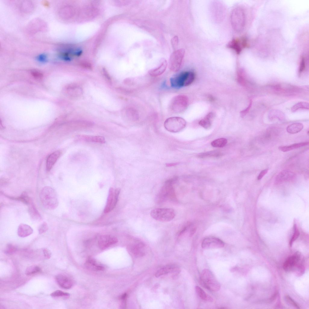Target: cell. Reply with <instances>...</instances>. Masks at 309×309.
<instances>
[{
  "label": "cell",
  "mask_w": 309,
  "mask_h": 309,
  "mask_svg": "<svg viewBox=\"0 0 309 309\" xmlns=\"http://www.w3.org/2000/svg\"><path fill=\"white\" fill-rule=\"evenodd\" d=\"M177 180L174 178L166 181L156 197V201L161 203L170 201L177 202V199L173 185Z\"/></svg>",
  "instance_id": "6da1fadb"
},
{
  "label": "cell",
  "mask_w": 309,
  "mask_h": 309,
  "mask_svg": "<svg viewBox=\"0 0 309 309\" xmlns=\"http://www.w3.org/2000/svg\"><path fill=\"white\" fill-rule=\"evenodd\" d=\"M40 198L43 205L47 209L53 210L58 206L57 193L51 187L46 186L43 188L40 193Z\"/></svg>",
  "instance_id": "7a4b0ae2"
},
{
  "label": "cell",
  "mask_w": 309,
  "mask_h": 309,
  "mask_svg": "<svg viewBox=\"0 0 309 309\" xmlns=\"http://www.w3.org/2000/svg\"><path fill=\"white\" fill-rule=\"evenodd\" d=\"M200 282L203 287L212 291H218L221 288L220 284L213 273L207 269H205L202 271Z\"/></svg>",
  "instance_id": "3957f363"
},
{
  "label": "cell",
  "mask_w": 309,
  "mask_h": 309,
  "mask_svg": "<svg viewBox=\"0 0 309 309\" xmlns=\"http://www.w3.org/2000/svg\"><path fill=\"white\" fill-rule=\"evenodd\" d=\"M195 74L192 71H184L172 77L170 80L171 86L180 88L190 85L194 81Z\"/></svg>",
  "instance_id": "277c9868"
},
{
  "label": "cell",
  "mask_w": 309,
  "mask_h": 309,
  "mask_svg": "<svg viewBox=\"0 0 309 309\" xmlns=\"http://www.w3.org/2000/svg\"><path fill=\"white\" fill-rule=\"evenodd\" d=\"M189 104L188 97L185 95H179L174 97L169 105L170 111L174 113H180L184 112Z\"/></svg>",
  "instance_id": "5b68a950"
},
{
  "label": "cell",
  "mask_w": 309,
  "mask_h": 309,
  "mask_svg": "<svg viewBox=\"0 0 309 309\" xmlns=\"http://www.w3.org/2000/svg\"><path fill=\"white\" fill-rule=\"evenodd\" d=\"M151 216L154 219L162 222H168L173 220L175 215L174 210L171 208L155 209L151 211Z\"/></svg>",
  "instance_id": "8992f818"
},
{
  "label": "cell",
  "mask_w": 309,
  "mask_h": 309,
  "mask_svg": "<svg viewBox=\"0 0 309 309\" xmlns=\"http://www.w3.org/2000/svg\"><path fill=\"white\" fill-rule=\"evenodd\" d=\"M186 125V122L183 118L179 117H172L167 119L164 121V126L168 131L173 133L179 132L183 129Z\"/></svg>",
  "instance_id": "52a82bcc"
},
{
  "label": "cell",
  "mask_w": 309,
  "mask_h": 309,
  "mask_svg": "<svg viewBox=\"0 0 309 309\" xmlns=\"http://www.w3.org/2000/svg\"><path fill=\"white\" fill-rule=\"evenodd\" d=\"M185 54V50L180 49L173 52L171 54L169 61V67L173 72L178 71L181 66Z\"/></svg>",
  "instance_id": "ba28073f"
},
{
  "label": "cell",
  "mask_w": 309,
  "mask_h": 309,
  "mask_svg": "<svg viewBox=\"0 0 309 309\" xmlns=\"http://www.w3.org/2000/svg\"><path fill=\"white\" fill-rule=\"evenodd\" d=\"M120 189L116 188L114 189L110 188L109 191L107 203L104 209L105 213H108L111 211L116 206L118 201Z\"/></svg>",
  "instance_id": "9c48e42d"
},
{
  "label": "cell",
  "mask_w": 309,
  "mask_h": 309,
  "mask_svg": "<svg viewBox=\"0 0 309 309\" xmlns=\"http://www.w3.org/2000/svg\"><path fill=\"white\" fill-rule=\"evenodd\" d=\"M248 46L247 39L244 37L233 39L227 45L228 48L234 50L237 54H239L243 49Z\"/></svg>",
  "instance_id": "30bf717a"
},
{
  "label": "cell",
  "mask_w": 309,
  "mask_h": 309,
  "mask_svg": "<svg viewBox=\"0 0 309 309\" xmlns=\"http://www.w3.org/2000/svg\"><path fill=\"white\" fill-rule=\"evenodd\" d=\"M244 14L242 10L240 9H234L233 11L231 17V22L234 29L238 30L244 26Z\"/></svg>",
  "instance_id": "8fae6325"
},
{
  "label": "cell",
  "mask_w": 309,
  "mask_h": 309,
  "mask_svg": "<svg viewBox=\"0 0 309 309\" xmlns=\"http://www.w3.org/2000/svg\"><path fill=\"white\" fill-rule=\"evenodd\" d=\"M224 242L220 239L214 237L205 238L202 243V248L205 249H217L223 247Z\"/></svg>",
  "instance_id": "7c38bea8"
},
{
  "label": "cell",
  "mask_w": 309,
  "mask_h": 309,
  "mask_svg": "<svg viewBox=\"0 0 309 309\" xmlns=\"http://www.w3.org/2000/svg\"><path fill=\"white\" fill-rule=\"evenodd\" d=\"M118 241L117 239L115 236L109 235H103L99 240V247L100 249L104 250L116 243Z\"/></svg>",
  "instance_id": "4fadbf2b"
},
{
  "label": "cell",
  "mask_w": 309,
  "mask_h": 309,
  "mask_svg": "<svg viewBox=\"0 0 309 309\" xmlns=\"http://www.w3.org/2000/svg\"><path fill=\"white\" fill-rule=\"evenodd\" d=\"M300 260V255L297 253L289 257L283 264L284 269L287 271L292 270L298 265Z\"/></svg>",
  "instance_id": "5bb4252c"
},
{
  "label": "cell",
  "mask_w": 309,
  "mask_h": 309,
  "mask_svg": "<svg viewBox=\"0 0 309 309\" xmlns=\"http://www.w3.org/2000/svg\"><path fill=\"white\" fill-rule=\"evenodd\" d=\"M55 278L58 284L62 288L69 289L73 285V283L72 280L65 275L58 274L56 276Z\"/></svg>",
  "instance_id": "9a60e30c"
},
{
  "label": "cell",
  "mask_w": 309,
  "mask_h": 309,
  "mask_svg": "<svg viewBox=\"0 0 309 309\" xmlns=\"http://www.w3.org/2000/svg\"><path fill=\"white\" fill-rule=\"evenodd\" d=\"M85 266L88 269L92 271H100L104 269L103 265L91 257H89L87 259L85 263Z\"/></svg>",
  "instance_id": "2e32d148"
},
{
  "label": "cell",
  "mask_w": 309,
  "mask_h": 309,
  "mask_svg": "<svg viewBox=\"0 0 309 309\" xmlns=\"http://www.w3.org/2000/svg\"><path fill=\"white\" fill-rule=\"evenodd\" d=\"M167 65V61L165 59L162 61L160 65L157 68L150 70L148 72L152 77H156L162 75L165 71Z\"/></svg>",
  "instance_id": "e0dca14e"
},
{
  "label": "cell",
  "mask_w": 309,
  "mask_h": 309,
  "mask_svg": "<svg viewBox=\"0 0 309 309\" xmlns=\"http://www.w3.org/2000/svg\"><path fill=\"white\" fill-rule=\"evenodd\" d=\"M61 154L59 151H56L50 154L48 157L46 161V169L49 171L56 162Z\"/></svg>",
  "instance_id": "ac0fdd59"
},
{
  "label": "cell",
  "mask_w": 309,
  "mask_h": 309,
  "mask_svg": "<svg viewBox=\"0 0 309 309\" xmlns=\"http://www.w3.org/2000/svg\"><path fill=\"white\" fill-rule=\"evenodd\" d=\"M295 174L288 170H284L280 172L276 178V182L280 183L282 182L289 180L295 177Z\"/></svg>",
  "instance_id": "d6986e66"
},
{
  "label": "cell",
  "mask_w": 309,
  "mask_h": 309,
  "mask_svg": "<svg viewBox=\"0 0 309 309\" xmlns=\"http://www.w3.org/2000/svg\"><path fill=\"white\" fill-rule=\"evenodd\" d=\"M33 231V229L30 226L22 223L20 224L18 226V234L20 237H24L30 235Z\"/></svg>",
  "instance_id": "ffe728a7"
},
{
  "label": "cell",
  "mask_w": 309,
  "mask_h": 309,
  "mask_svg": "<svg viewBox=\"0 0 309 309\" xmlns=\"http://www.w3.org/2000/svg\"><path fill=\"white\" fill-rule=\"evenodd\" d=\"M78 138L87 142H94L101 144L104 143L105 142V139L104 138L101 136L81 135H79Z\"/></svg>",
  "instance_id": "44dd1931"
},
{
  "label": "cell",
  "mask_w": 309,
  "mask_h": 309,
  "mask_svg": "<svg viewBox=\"0 0 309 309\" xmlns=\"http://www.w3.org/2000/svg\"><path fill=\"white\" fill-rule=\"evenodd\" d=\"M215 114L214 113L210 112L199 122V124L205 129H209L211 126Z\"/></svg>",
  "instance_id": "7402d4cb"
},
{
  "label": "cell",
  "mask_w": 309,
  "mask_h": 309,
  "mask_svg": "<svg viewBox=\"0 0 309 309\" xmlns=\"http://www.w3.org/2000/svg\"><path fill=\"white\" fill-rule=\"evenodd\" d=\"M309 144V142H305L295 143L288 146H279V149L282 151L285 152L301 147L308 145Z\"/></svg>",
  "instance_id": "603a6c76"
},
{
  "label": "cell",
  "mask_w": 309,
  "mask_h": 309,
  "mask_svg": "<svg viewBox=\"0 0 309 309\" xmlns=\"http://www.w3.org/2000/svg\"><path fill=\"white\" fill-rule=\"evenodd\" d=\"M303 127V125L302 123H295L288 126L287 127L286 130L289 133L295 134L301 131Z\"/></svg>",
  "instance_id": "cb8c5ba5"
},
{
  "label": "cell",
  "mask_w": 309,
  "mask_h": 309,
  "mask_svg": "<svg viewBox=\"0 0 309 309\" xmlns=\"http://www.w3.org/2000/svg\"><path fill=\"white\" fill-rule=\"evenodd\" d=\"M144 245L142 243H139L131 245L129 248L131 251L135 255L137 256H142L144 254V252L142 250Z\"/></svg>",
  "instance_id": "d4e9b609"
},
{
  "label": "cell",
  "mask_w": 309,
  "mask_h": 309,
  "mask_svg": "<svg viewBox=\"0 0 309 309\" xmlns=\"http://www.w3.org/2000/svg\"><path fill=\"white\" fill-rule=\"evenodd\" d=\"M71 90V96L75 98L80 97L83 93L82 88L77 84L72 85L70 88Z\"/></svg>",
  "instance_id": "484cf974"
},
{
  "label": "cell",
  "mask_w": 309,
  "mask_h": 309,
  "mask_svg": "<svg viewBox=\"0 0 309 309\" xmlns=\"http://www.w3.org/2000/svg\"><path fill=\"white\" fill-rule=\"evenodd\" d=\"M176 268V267L174 265H167L159 269L156 272L155 276L157 277H158L174 271Z\"/></svg>",
  "instance_id": "4316f807"
},
{
  "label": "cell",
  "mask_w": 309,
  "mask_h": 309,
  "mask_svg": "<svg viewBox=\"0 0 309 309\" xmlns=\"http://www.w3.org/2000/svg\"><path fill=\"white\" fill-rule=\"evenodd\" d=\"M125 116L131 119H137L139 117V115L136 110L131 107H128L125 108L123 110Z\"/></svg>",
  "instance_id": "83f0119b"
},
{
  "label": "cell",
  "mask_w": 309,
  "mask_h": 309,
  "mask_svg": "<svg viewBox=\"0 0 309 309\" xmlns=\"http://www.w3.org/2000/svg\"><path fill=\"white\" fill-rule=\"evenodd\" d=\"M196 292L199 297L202 300L210 302L213 301V299L210 296L207 294L205 292L198 286L195 287Z\"/></svg>",
  "instance_id": "f1b7e54d"
},
{
  "label": "cell",
  "mask_w": 309,
  "mask_h": 309,
  "mask_svg": "<svg viewBox=\"0 0 309 309\" xmlns=\"http://www.w3.org/2000/svg\"><path fill=\"white\" fill-rule=\"evenodd\" d=\"M222 155V153L219 151L214 150L206 152L199 154L198 157L200 158H205L209 157H218Z\"/></svg>",
  "instance_id": "f546056e"
},
{
  "label": "cell",
  "mask_w": 309,
  "mask_h": 309,
  "mask_svg": "<svg viewBox=\"0 0 309 309\" xmlns=\"http://www.w3.org/2000/svg\"><path fill=\"white\" fill-rule=\"evenodd\" d=\"M29 210L30 214L32 218L39 220L41 219V217L40 214L32 203L29 207Z\"/></svg>",
  "instance_id": "4dcf8cb0"
},
{
  "label": "cell",
  "mask_w": 309,
  "mask_h": 309,
  "mask_svg": "<svg viewBox=\"0 0 309 309\" xmlns=\"http://www.w3.org/2000/svg\"><path fill=\"white\" fill-rule=\"evenodd\" d=\"M227 139L225 138H221L216 139L212 141L211 145L213 147L222 148L225 147L227 144Z\"/></svg>",
  "instance_id": "1f68e13d"
},
{
  "label": "cell",
  "mask_w": 309,
  "mask_h": 309,
  "mask_svg": "<svg viewBox=\"0 0 309 309\" xmlns=\"http://www.w3.org/2000/svg\"><path fill=\"white\" fill-rule=\"evenodd\" d=\"M41 268L37 265H33L26 268L25 274L27 276H31L41 272Z\"/></svg>",
  "instance_id": "d6a6232c"
},
{
  "label": "cell",
  "mask_w": 309,
  "mask_h": 309,
  "mask_svg": "<svg viewBox=\"0 0 309 309\" xmlns=\"http://www.w3.org/2000/svg\"><path fill=\"white\" fill-rule=\"evenodd\" d=\"M299 109H309V103L305 102H298L293 106L291 110L292 112H295Z\"/></svg>",
  "instance_id": "836d02e7"
},
{
  "label": "cell",
  "mask_w": 309,
  "mask_h": 309,
  "mask_svg": "<svg viewBox=\"0 0 309 309\" xmlns=\"http://www.w3.org/2000/svg\"><path fill=\"white\" fill-rule=\"evenodd\" d=\"M237 80L239 83L242 86H245L246 84L245 75L242 70H239L237 72Z\"/></svg>",
  "instance_id": "e575fe53"
},
{
  "label": "cell",
  "mask_w": 309,
  "mask_h": 309,
  "mask_svg": "<svg viewBox=\"0 0 309 309\" xmlns=\"http://www.w3.org/2000/svg\"><path fill=\"white\" fill-rule=\"evenodd\" d=\"M50 295L54 298L66 297H68L69 294L61 290H57L52 292L50 294Z\"/></svg>",
  "instance_id": "d590c367"
},
{
  "label": "cell",
  "mask_w": 309,
  "mask_h": 309,
  "mask_svg": "<svg viewBox=\"0 0 309 309\" xmlns=\"http://www.w3.org/2000/svg\"><path fill=\"white\" fill-rule=\"evenodd\" d=\"M300 234L299 231L295 224L294 226V233L289 242V245L291 247L292 246L294 242L298 237Z\"/></svg>",
  "instance_id": "8d00e7d4"
},
{
  "label": "cell",
  "mask_w": 309,
  "mask_h": 309,
  "mask_svg": "<svg viewBox=\"0 0 309 309\" xmlns=\"http://www.w3.org/2000/svg\"><path fill=\"white\" fill-rule=\"evenodd\" d=\"M17 250V248L14 246L9 244L7 246L5 252L8 254H12L15 253Z\"/></svg>",
  "instance_id": "74e56055"
},
{
  "label": "cell",
  "mask_w": 309,
  "mask_h": 309,
  "mask_svg": "<svg viewBox=\"0 0 309 309\" xmlns=\"http://www.w3.org/2000/svg\"><path fill=\"white\" fill-rule=\"evenodd\" d=\"M102 74L105 80L109 84L112 83V79L109 73L106 70L103 68L102 71Z\"/></svg>",
  "instance_id": "f35d334b"
},
{
  "label": "cell",
  "mask_w": 309,
  "mask_h": 309,
  "mask_svg": "<svg viewBox=\"0 0 309 309\" xmlns=\"http://www.w3.org/2000/svg\"><path fill=\"white\" fill-rule=\"evenodd\" d=\"M48 229L47 224L46 222H43L39 226L38 231L40 234H42L46 232Z\"/></svg>",
  "instance_id": "ab89813d"
},
{
  "label": "cell",
  "mask_w": 309,
  "mask_h": 309,
  "mask_svg": "<svg viewBox=\"0 0 309 309\" xmlns=\"http://www.w3.org/2000/svg\"><path fill=\"white\" fill-rule=\"evenodd\" d=\"M305 68V57L302 56L301 59L300 65L299 69V73H301L304 70Z\"/></svg>",
  "instance_id": "60d3db41"
},
{
  "label": "cell",
  "mask_w": 309,
  "mask_h": 309,
  "mask_svg": "<svg viewBox=\"0 0 309 309\" xmlns=\"http://www.w3.org/2000/svg\"><path fill=\"white\" fill-rule=\"evenodd\" d=\"M252 100H250L249 105L247 107L240 112V115L241 117H244L247 114L252 106Z\"/></svg>",
  "instance_id": "b9f144b4"
},
{
  "label": "cell",
  "mask_w": 309,
  "mask_h": 309,
  "mask_svg": "<svg viewBox=\"0 0 309 309\" xmlns=\"http://www.w3.org/2000/svg\"><path fill=\"white\" fill-rule=\"evenodd\" d=\"M285 298L289 304L297 308H300V307L289 296L287 295L285 297Z\"/></svg>",
  "instance_id": "7bdbcfd3"
},
{
  "label": "cell",
  "mask_w": 309,
  "mask_h": 309,
  "mask_svg": "<svg viewBox=\"0 0 309 309\" xmlns=\"http://www.w3.org/2000/svg\"><path fill=\"white\" fill-rule=\"evenodd\" d=\"M47 56L44 53L39 55L37 56V60L41 62H45L47 60Z\"/></svg>",
  "instance_id": "ee69618b"
},
{
  "label": "cell",
  "mask_w": 309,
  "mask_h": 309,
  "mask_svg": "<svg viewBox=\"0 0 309 309\" xmlns=\"http://www.w3.org/2000/svg\"><path fill=\"white\" fill-rule=\"evenodd\" d=\"M178 37L175 36L173 37L171 40V44L174 48H175L177 46L178 42Z\"/></svg>",
  "instance_id": "f6af8a7d"
},
{
  "label": "cell",
  "mask_w": 309,
  "mask_h": 309,
  "mask_svg": "<svg viewBox=\"0 0 309 309\" xmlns=\"http://www.w3.org/2000/svg\"><path fill=\"white\" fill-rule=\"evenodd\" d=\"M44 256L46 259H49L51 256V253L50 251L47 248H44L43 250Z\"/></svg>",
  "instance_id": "bcb514c9"
},
{
  "label": "cell",
  "mask_w": 309,
  "mask_h": 309,
  "mask_svg": "<svg viewBox=\"0 0 309 309\" xmlns=\"http://www.w3.org/2000/svg\"><path fill=\"white\" fill-rule=\"evenodd\" d=\"M268 169H265L261 171L257 177V180H261L268 172Z\"/></svg>",
  "instance_id": "7dc6e473"
},
{
  "label": "cell",
  "mask_w": 309,
  "mask_h": 309,
  "mask_svg": "<svg viewBox=\"0 0 309 309\" xmlns=\"http://www.w3.org/2000/svg\"><path fill=\"white\" fill-rule=\"evenodd\" d=\"M277 295V293H275L274 294V295H272V296L269 299V301L270 302V301L272 302V301H273L274 300H275V299L276 298Z\"/></svg>",
  "instance_id": "c3c4849f"
},
{
  "label": "cell",
  "mask_w": 309,
  "mask_h": 309,
  "mask_svg": "<svg viewBox=\"0 0 309 309\" xmlns=\"http://www.w3.org/2000/svg\"><path fill=\"white\" fill-rule=\"evenodd\" d=\"M196 231V229L195 228L192 229L190 231V236H192L195 232Z\"/></svg>",
  "instance_id": "681fc988"
}]
</instances>
